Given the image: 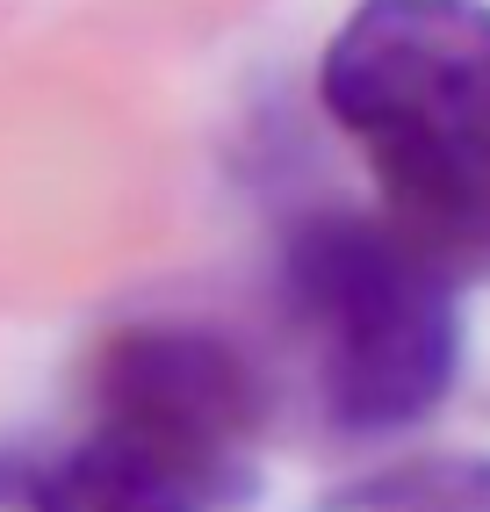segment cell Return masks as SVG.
I'll list each match as a JSON object with an SVG mask.
<instances>
[{"label":"cell","instance_id":"obj_3","mask_svg":"<svg viewBox=\"0 0 490 512\" xmlns=\"http://www.w3.org/2000/svg\"><path fill=\"white\" fill-rule=\"evenodd\" d=\"M318 101L361 152L490 130V0H361L318 58Z\"/></svg>","mask_w":490,"mask_h":512},{"label":"cell","instance_id":"obj_6","mask_svg":"<svg viewBox=\"0 0 490 512\" xmlns=\"http://www.w3.org/2000/svg\"><path fill=\"white\" fill-rule=\"evenodd\" d=\"M325 512H490V455H418L346 484Z\"/></svg>","mask_w":490,"mask_h":512},{"label":"cell","instance_id":"obj_2","mask_svg":"<svg viewBox=\"0 0 490 512\" xmlns=\"http://www.w3.org/2000/svg\"><path fill=\"white\" fill-rule=\"evenodd\" d=\"M87 426L224 512L253 484L267 375L209 318H130L94 347Z\"/></svg>","mask_w":490,"mask_h":512},{"label":"cell","instance_id":"obj_1","mask_svg":"<svg viewBox=\"0 0 490 512\" xmlns=\"http://www.w3.org/2000/svg\"><path fill=\"white\" fill-rule=\"evenodd\" d=\"M282 303L318 368L325 426L390 440L426 426L462 375V289L375 210L318 202L282 231Z\"/></svg>","mask_w":490,"mask_h":512},{"label":"cell","instance_id":"obj_5","mask_svg":"<svg viewBox=\"0 0 490 512\" xmlns=\"http://www.w3.org/2000/svg\"><path fill=\"white\" fill-rule=\"evenodd\" d=\"M0 512H217V505L87 426L80 440H58V448H0Z\"/></svg>","mask_w":490,"mask_h":512},{"label":"cell","instance_id":"obj_4","mask_svg":"<svg viewBox=\"0 0 490 512\" xmlns=\"http://www.w3.org/2000/svg\"><path fill=\"white\" fill-rule=\"evenodd\" d=\"M361 159L375 181V217L418 260H433L454 289L490 275V130L447 145H390Z\"/></svg>","mask_w":490,"mask_h":512}]
</instances>
